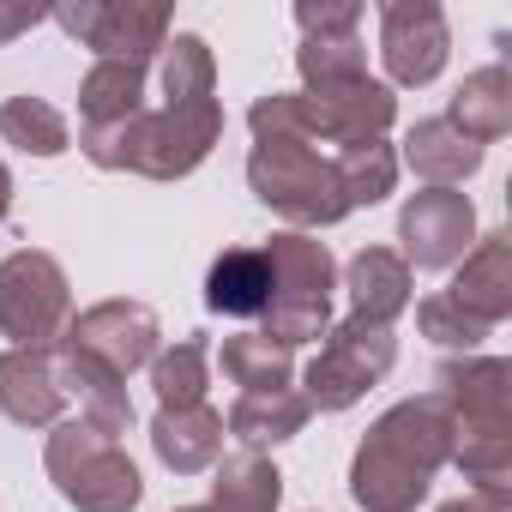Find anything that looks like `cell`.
I'll return each mask as SVG.
<instances>
[{
	"label": "cell",
	"instance_id": "17",
	"mask_svg": "<svg viewBox=\"0 0 512 512\" xmlns=\"http://www.w3.org/2000/svg\"><path fill=\"white\" fill-rule=\"evenodd\" d=\"M223 410L211 404H187V410H157L151 416V452L175 470V476H199L223 458Z\"/></svg>",
	"mask_w": 512,
	"mask_h": 512
},
{
	"label": "cell",
	"instance_id": "22",
	"mask_svg": "<svg viewBox=\"0 0 512 512\" xmlns=\"http://www.w3.org/2000/svg\"><path fill=\"white\" fill-rule=\"evenodd\" d=\"M61 350V344H55ZM61 368H67V404H79V422L97 428L103 440H121L133 428V398H127V380H115L109 368L85 362V356H67L61 350Z\"/></svg>",
	"mask_w": 512,
	"mask_h": 512
},
{
	"label": "cell",
	"instance_id": "14",
	"mask_svg": "<svg viewBox=\"0 0 512 512\" xmlns=\"http://www.w3.org/2000/svg\"><path fill=\"white\" fill-rule=\"evenodd\" d=\"M67 410L61 350H0V416L19 428H55Z\"/></svg>",
	"mask_w": 512,
	"mask_h": 512
},
{
	"label": "cell",
	"instance_id": "16",
	"mask_svg": "<svg viewBox=\"0 0 512 512\" xmlns=\"http://www.w3.org/2000/svg\"><path fill=\"white\" fill-rule=\"evenodd\" d=\"M278 296V278H272V260L266 247H223L211 272H205V308L211 314H229V320H260Z\"/></svg>",
	"mask_w": 512,
	"mask_h": 512
},
{
	"label": "cell",
	"instance_id": "20",
	"mask_svg": "<svg viewBox=\"0 0 512 512\" xmlns=\"http://www.w3.org/2000/svg\"><path fill=\"white\" fill-rule=\"evenodd\" d=\"M398 163H404L410 175H422L428 187H464V181L482 169V145H470L446 115H428V121H416V127L404 133Z\"/></svg>",
	"mask_w": 512,
	"mask_h": 512
},
{
	"label": "cell",
	"instance_id": "1",
	"mask_svg": "<svg viewBox=\"0 0 512 512\" xmlns=\"http://www.w3.org/2000/svg\"><path fill=\"white\" fill-rule=\"evenodd\" d=\"M452 458V416L440 398H404L392 404L350 458V500L362 512H416L434 488V476Z\"/></svg>",
	"mask_w": 512,
	"mask_h": 512
},
{
	"label": "cell",
	"instance_id": "11",
	"mask_svg": "<svg viewBox=\"0 0 512 512\" xmlns=\"http://www.w3.org/2000/svg\"><path fill=\"white\" fill-rule=\"evenodd\" d=\"M398 260L416 272H452L476 247V205L458 187H422L398 211Z\"/></svg>",
	"mask_w": 512,
	"mask_h": 512
},
{
	"label": "cell",
	"instance_id": "18",
	"mask_svg": "<svg viewBox=\"0 0 512 512\" xmlns=\"http://www.w3.org/2000/svg\"><path fill=\"white\" fill-rule=\"evenodd\" d=\"M344 290H350V314L368 320V326H392L404 308H410V266L398 260L392 247H362L356 260L344 266Z\"/></svg>",
	"mask_w": 512,
	"mask_h": 512
},
{
	"label": "cell",
	"instance_id": "27",
	"mask_svg": "<svg viewBox=\"0 0 512 512\" xmlns=\"http://www.w3.org/2000/svg\"><path fill=\"white\" fill-rule=\"evenodd\" d=\"M217 362H223V380L241 386V392H284V386L296 380V356L278 350V344L260 338V332H235V338H223Z\"/></svg>",
	"mask_w": 512,
	"mask_h": 512
},
{
	"label": "cell",
	"instance_id": "25",
	"mask_svg": "<svg viewBox=\"0 0 512 512\" xmlns=\"http://www.w3.org/2000/svg\"><path fill=\"white\" fill-rule=\"evenodd\" d=\"M151 392H157V410L205 404V392H211V344L193 332V338L157 350L151 356Z\"/></svg>",
	"mask_w": 512,
	"mask_h": 512
},
{
	"label": "cell",
	"instance_id": "21",
	"mask_svg": "<svg viewBox=\"0 0 512 512\" xmlns=\"http://www.w3.org/2000/svg\"><path fill=\"white\" fill-rule=\"evenodd\" d=\"M308 398L296 392V386H284V392H241L235 404H229V416H223V428L241 440V452H266V446H284V440H296L302 428H308Z\"/></svg>",
	"mask_w": 512,
	"mask_h": 512
},
{
	"label": "cell",
	"instance_id": "19",
	"mask_svg": "<svg viewBox=\"0 0 512 512\" xmlns=\"http://www.w3.org/2000/svg\"><path fill=\"white\" fill-rule=\"evenodd\" d=\"M446 121L470 139V145H494V139H506L512 133V73H506V61H488V67H476V73H464V85L452 91V103H446Z\"/></svg>",
	"mask_w": 512,
	"mask_h": 512
},
{
	"label": "cell",
	"instance_id": "33",
	"mask_svg": "<svg viewBox=\"0 0 512 512\" xmlns=\"http://www.w3.org/2000/svg\"><path fill=\"white\" fill-rule=\"evenodd\" d=\"M43 19H49L43 0H0V49H7L13 37H25V31H37Z\"/></svg>",
	"mask_w": 512,
	"mask_h": 512
},
{
	"label": "cell",
	"instance_id": "13",
	"mask_svg": "<svg viewBox=\"0 0 512 512\" xmlns=\"http://www.w3.org/2000/svg\"><path fill=\"white\" fill-rule=\"evenodd\" d=\"M452 55V25L434 0H386L380 7V61L392 85H434Z\"/></svg>",
	"mask_w": 512,
	"mask_h": 512
},
{
	"label": "cell",
	"instance_id": "10",
	"mask_svg": "<svg viewBox=\"0 0 512 512\" xmlns=\"http://www.w3.org/2000/svg\"><path fill=\"white\" fill-rule=\"evenodd\" d=\"M61 350L67 356H85L97 368H109L115 380H133L139 368H151V356L163 350V326L145 302H127V296H109L85 314L67 320L61 332Z\"/></svg>",
	"mask_w": 512,
	"mask_h": 512
},
{
	"label": "cell",
	"instance_id": "34",
	"mask_svg": "<svg viewBox=\"0 0 512 512\" xmlns=\"http://www.w3.org/2000/svg\"><path fill=\"white\" fill-rule=\"evenodd\" d=\"M7 217H13V169L0 163V223H7Z\"/></svg>",
	"mask_w": 512,
	"mask_h": 512
},
{
	"label": "cell",
	"instance_id": "3",
	"mask_svg": "<svg viewBox=\"0 0 512 512\" xmlns=\"http://www.w3.org/2000/svg\"><path fill=\"white\" fill-rule=\"evenodd\" d=\"M266 260H272V278H278V296L272 308L260 314V338H272L278 350H302V344H320L332 332V290H338V260L320 235H302V229H278L266 241Z\"/></svg>",
	"mask_w": 512,
	"mask_h": 512
},
{
	"label": "cell",
	"instance_id": "29",
	"mask_svg": "<svg viewBox=\"0 0 512 512\" xmlns=\"http://www.w3.org/2000/svg\"><path fill=\"white\" fill-rule=\"evenodd\" d=\"M332 169H338V187H344V205L362 211V205H380L392 187H398V151L386 139H368V145H344L332 151Z\"/></svg>",
	"mask_w": 512,
	"mask_h": 512
},
{
	"label": "cell",
	"instance_id": "9",
	"mask_svg": "<svg viewBox=\"0 0 512 512\" xmlns=\"http://www.w3.org/2000/svg\"><path fill=\"white\" fill-rule=\"evenodd\" d=\"M428 398L452 416V440H512V362L506 356H446Z\"/></svg>",
	"mask_w": 512,
	"mask_h": 512
},
{
	"label": "cell",
	"instance_id": "36",
	"mask_svg": "<svg viewBox=\"0 0 512 512\" xmlns=\"http://www.w3.org/2000/svg\"><path fill=\"white\" fill-rule=\"evenodd\" d=\"M175 512H217V506H211V500H205V506H175Z\"/></svg>",
	"mask_w": 512,
	"mask_h": 512
},
{
	"label": "cell",
	"instance_id": "30",
	"mask_svg": "<svg viewBox=\"0 0 512 512\" xmlns=\"http://www.w3.org/2000/svg\"><path fill=\"white\" fill-rule=\"evenodd\" d=\"M296 73H302V91H314V85H344V79H368V43H362V31L302 37Z\"/></svg>",
	"mask_w": 512,
	"mask_h": 512
},
{
	"label": "cell",
	"instance_id": "7",
	"mask_svg": "<svg viewBox=\"0 0 512 512\" xmlns=\"http://www.w3.org/2000/svg\"><path fill=\"white\" fill-rule=\"evenodd\" d=\"M73 320V284L61 272L55 253L19 247L0 260V338H13V350H49L61 344Z\"/></svg>",
	"mask_w": 512,
	"mask_h": 512
},
{
	"label": "cell",
	"instance_id": "35",
	"mask_svg": "<svg viewBox=\"0 0 512 512\" xmlns=\"http://www.w3.org/2000/svg\"><path fill=\"white\" fill-rule=\"evenodd\" d=\"M440 512H488V506H482V500H470V494H464V500H446V506H440Z\"/></svg>",
	"mask_w": 512,
	"mask_h": 512
},
{
	"label": "cell",
	"instance_id": "28",
	"mask_svg": "<svg viewBox=\"0 0 512 512\" xmlns=\"http://www.w3.org/2000/svg\"><path fill=\"white\" fill-rule=\"evenodd\" d=\"M157 85H163V103L217 97V55H211V43L193 37V31H175V37L157 49Z\"/></svg>",
	"mask_w": 512,
	"mask_h": 512
},
{
	"label": "cell",
	"instance_id": "26",
	"mask_svg": "<svg viewBox=\"0 0 512 512\" xmlns=\"http://www.w3.org/2000/svg\"><path fill=\"white\" fill-rule=\"evenodd\" d=\"M0 139H7L13 151H25V157H61V151H73L67 115L49 97H31V91L0 103Z\"/></svg>",
	"mask_w": 512,
	"mask_h": 512
},
{
	"label": "cell",
	"instance_id": "31",
	"mask_svg": "<svg viewBox=\"0 0 512 512\" xmlns=\"http://www.w3.org/2000/svg\"><path fill=\"white\" fill-rule=\"evenodd\" d=\"M416 326H422V338H428V344H440V350H452V356H476V344L488 338V326H476L464 308H452V302H446V290L416 302Z\"/></svg>",
	"mask_w": 512,
	"mask_h": 512
},
{
	"label": "cell",
	"instance_id": "6",
	"mask_svg": "<svg viewBox=\"0 0 512 512\" xmlns=\"http://www.w3.org/2000/svg\"><path fill=\"white\" fill-rule=\"evenodd\" d=\"M398 362V338L392 326H368V320H332V332L320 338V356L302 368V398L308 410H350L356 398H368Z\"/></svg>",
	"mask_w": 512,
	"mask_h": 512
},
{
	"label": "cell",
	"instance_id": "2",
	"mask_svg": "<svg viewBox=\"0 0 512 512\" xmlns=\"http://www.w3.org/2000/svg\"><path fill=\"white\" fill-rule=\"evenodd\" d=\"M223 139V103L199 97V103H145L133 121L121 127H79V151L109 169V175H145V181H181L193 175L211 145Z\"/></svg>",
	"mask_w": 512,
	"mask_h": 512
},
{
	"label": "cell",
	"instance_id": "15",
	"mask_svg": "<svg viewBox=\"0 0 512 512\" xmlns=\"http://www.w3.org/2000/svg\"><path fill=\"white\" fill-rule=\"evenodd\" d=\"M446 302L464 308L476 326H500L512 314V235L494 229V235H476V247L458 260V278L446 284Z\"/></svg>",
	"mask_w": 512,
	"mask_h": 512
},
{
	"label": "cell",
	"instance_id": "4",
	"mask_svg": "<svg viewBox=\"0 0 512 512\" xmlns=\"http://www.w3.org/2000/svg\"><path fill=\"white\" fill-rule=\"evenodd\" d=\"M247 187L266 211H278L290 229H332L350 217L332 151H320L314 139H253L247 151Z\"/></svg>",
	"mask_w": 512,
	"mask_h": 512
},
{
	"label": "cell",
	"instance_id": "8",
	"mask_svg": "<svg viewBox=\"0 0 512 512\" xmlns=\"http://www.w3.org/2000/svg\"><path fill=\"white\" fill-rule=\"evenodd\" d=\"M49 19L97 61L151 67L157 49L169 43V7H157V0H55Z\"/></svg>",
	"mask_w": 512,
	"mask_h": 512
},
{
	"label": "cell",
	"instance_id": "12",
	"mask_svg": "<svg viewBox=\"0 0 512 512\" xmlns=\"http://www.w3.org/2000/svg\"><path fill=\"white\" fill-rule=\"evenodd\" d=\"M392 121H398V97H392L386 79H344V85H314V91H302V127H308V139L326 145V151L386 139Z\"/></svg>",
	"mask_w": 512,
	"mask_h": 512
},
{
	"label": "cell",
	"instance_id": "24",
	"mask_svg": "<svg viewBox=\"0 0 512 512\" xmlns=\"http://www.w3.org/2000/svg\"><path fill=\"white\" fill-rule=\"evenodd\" d=\"M211 506L217 512H278L284 500V476L266 452H229L211 464Z\"/></svg>",
	"mask_w": 512,
	"mask_h": 512
},
{
	"label": "cell",
	"instance_id": "23",
	"mask_svg": "<svg viewBox=\"0 0 512 512\" xmlns=\"http://www.w3.org/2000/svg\"><path fill=\"white\" fill-rule=\"evenodd\" d=\"M145 85L151 67H127V61H91V73L79 79V127H121L145 109Z\"/></svg>",
	"mask_w": 512,
	"mask_h": 512
},
{
	"label": "cell",
	"instance_id": "5",
	"mask_svg": "<svg viewBox=\"0 0 512 512\" xmlns=\"http://www.w3.org/2000/svg\"><path fill=\"white\" fill-rule=\"evenodd\" d=\"M43 470H49L55 494L67 506H79V512H133L145 500V476L127 458V446L121 440H103L79 416L73 422H55V434L43 446Z\"/></svg>",
	"mask_w": 512,
	"mask_h": 512
},
{
	"label": "cell",
	"instance_id": "32",
	"mask_svg": "<svg viewBox=\"0 0 512 512\" xmlns=\"http://www.w3.org/2000/svg\"><path fill=\"white\" fill-rule=\"evenodd\" d=\"M296 25H302V37L362 31V0H296Z\"/></svg>",
	"mask_w": 512,
	"mask_h": 512
}]
</instances>
